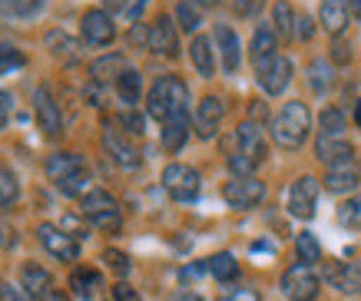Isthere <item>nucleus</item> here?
<instances>
[{"instance_id":"9b49d317","label":"nucleus","mask_w":361,"mask_h":301,"mask_svg":"<svg viewBox=\"0 0 361 301\" xmlns=\"http://www.w3.org/2000/svg\"><path fill=\"white\" fill-rule=\"evenodd\" d=\"M288 83H292V63L285 56H275V60L259 66V86L269 97H282L288 90Z\"/></svg>"},{"instance_id":"aec40b11","label":"nucleus","mask_w":361,"mask_h":301,"mask_svg":"<svg viewBox=\"0 0 361 301\" xmlns=\"http://www.w3.org/2000/svg\"><path fill=\"white\" fill-rule=\"evenodd\" d=\"M315 156L325 162V166H338V162L355 159V146H351L345 136H341V140H331V136H318Z\"/></svg>"},{"instance_id":"4c0bfd02","label":"nucleus","mask_w":361,"mask_h":301,"mask_svg":"<svg viewBox=\"0 0 361 301\" xmlns=\"http://www.w3.org/2000/svg\"><path fill=\"white\" fill-rule=\"evenodd\" d=\"M27 63L23 60V54L13 47V43L0 40V73H11V70H20V66Z\"/></svg>"},{"instance_id":"e433bc0d","label":"nucleus","mask_w":361,"mask_h":301,"mask_svg":"<svg viewBox=\"0 0 361 301\" xmlns=\"http://www.w3.org/2000/svg\"><path fill=\"white\" fill-rule=\"evenodd\" d=\"M40 7H44V0H0V11L11 17H33Z\"/></svg>"},{"instance_id":"ddd939ff","label":"nucleus","mask_w":361,"mask_h":301,"mask_svg":"<svg viewBox=\"0 0 361 301\" xmlns=\"http://www.w3.org/2000/svg\"><path fill=\"white\" fill-rule=\"evenodd\" d=\"M325 278L331 288L345 291V295H361V265H355V262H329Z\"/></svg>"},{"instance_id":"393cba45","label":"nucleus","mask_w":361,"mask_h":301,"mask_svg":"<svg viewBox=\"0 0 361 301\" xmlns=\"http://www.w3.org/2000/svg\"><path fill=\"white\" fill-rule=\"evenodd\" d=\"M272 30L275 37H282V40H295V27H298V17L295 11H292V4H285V0H279L272 11Z\"/></svg>"},{"instance_id":"58836bf2","label":"nucleus","mask_w":361,"mask_h":301,"mask_svg":"<svg viewBox=\"0 0 361 301\" xmlns=\"http://www.w3.org/2000/svg\"><path fill=\"white\" fill-rule=\"evenodd\" d=\"M176 23H179V27H183V30H199V7H192V4H179V7H176Z\"/></svg>"},{"instance_id":"a211bd4d","label":"nucleus","mask_w":361,"mask_h":301,"mask_svg":"<svg viewBox=\"0 0 361 301\" xmlns=\"http://www.w3.org/2000/svg\"><path fill=\"white\" fill-rule=\"evenodd\" d=\"M83 172H87V162H83V156H77V152H54V156L47 159V176H50L54 183H66V179L83 176Z\"/></svg>"},{"instance_id":"423d86ee","label":"nucleus","mask_w":361,"mask_h":301,"mask_svg":"<svg viewBox=\"0 0 361 301\" xmlns=\"http://www.w3.org/2000/svg\"><path fill=\"white\" fill-rule=\"evenodd\" d=\"M318 288H322V281L318 275L312 271V265H292V269L282 275V295L288 301H315L318 298Z\"/></svg>"},{"instance_id":"680f3d73","label":"nucleus","mask_w":361,"mask_h":301,"mask_svg":"<svg viewBox=\"0 0 361 301\" xmlns=\"http://www.w3.org/2000/svg\"><path fill=\"white\" fill-rule=\"evenodd\" d=\"M4 242H7V238H0V245H4Z\"/></svg>"},{"instance_id":"79ce46f5","label":"nucleus","mask_w":361,"mask_h":301,"mask_svg":"<svg viewBox=\"0 0 361 301\" xmlns=\"http://www.w3.org/2000/svg\"><path fill=\"white\" fill-rule=\"evenodd\" d=\"M56 189L63 195H83V189H87V172L83 176H73V179H66V183H56Z\"/></svg>"},{"instance_id":"4468645a","label":"nucleus","mask_w":361,"mask_h":301,"mask_svg":"<svg viewBox=\"0 0 361 301\" xmlns=\"http://www.w3.org/2000/svg\"><path fill=\"white\" fill-rule=\"evenodd\" d=\"M83 40L93 43V47H106V43L116 37V27H113V17L106 11H87L83 13Z\"/></svg>"},{"instance_id":"f3484780","label":"nucleus","mask_w":361,"mask_h":301,"mask_svg":"<svg viewBox=\"0 0 361 301\" xmlns=\"http://www.w3.org/2000/svg\"><path fill=\"white\" fill-rule=\"evenodd\" d=\"M222 113H226V106H222L219 97H202L199 99V106H196V133L202 136V140H212V136L219 133Z\"/></svg>"},{"instance_id":"4d7b16f0","label":"nucleus","mask_w":361,"mask_h":301,"mask_svg":"<svg viewBox=\"0 0 361 301\" xmlns=\"http://www.w3.org/2000/svg\"><path fill=\"white\" fill-rule=\"evenodd\" d=\"M189 4H192V7H216L219 0H189Z\"/></svg>"},{"instance_id":"5fc2aeb1","label":"nucleus","mask_w":361,"mask_h":301,"mask_svg":"<svg viewBox=\"0 0 361 301\" xmlns=\"http://www.w3.org/2000/svg\"><path fill=\"white\" fill-rule=\"evenodd\" d=\"M173 301H202L196 295V291H179V295H173Z\"/></svg>"},{"instance_id":"864d4df0","label":"nucleus","mask_w":361,"mask_h":301,"mask_svg":"<svg viewBox=\"0 0 361 301\" xmlns=\"http://www.w3.org/2000/svg\"><path fill=\"white\" fill-rule=\"evenodd\" d=\"M348 56H351V54H348V47H345V43L338 40V43H335V63H345Z\"/></svg>"},{"instance_id":"bb28decb","label":"nucleus","mask_w":361,"mask_h":301,"mask_svg":"<svg viewBox=\"0 0 361 301\" xmlns=\"http://www.w3.org/2000/svg\"><path fill=\"white\" fill-rule=\"evenodd\" d=\"M189 140V119H169L163 123V149L166 152H179Z\"/></svg>"},{"instance_id":"2eb2a0df","label":"nucleus","mask_w":361,"mask_h":301,"mask_svg":"<svg viewBox=\"0 0 361 301\" xmlns=\"http://www.w3.org/2000/svg\"><path fill=\"white\" fill-rule=\"evenodd\" d=\"M149 50L159 56H176L179 54V37H176V23L166 17V13H159L153 20V27H149Z\"/></svg>"},{"instance_id":"a19ab883","label":"nucleus","mask_w":361,"mask_h":301,"mask_svg":"<svg viewBox=\"0 0 361 301\" xmlns=\"http://www.w3.org/2000/svg\"><path fill=\"white\" fill-rule=\"evenodd\" d=\"M229 169L235 172V176H252L255 162H252L249 156H242V152H232V156H229Z\"/></svg>"},{"instance_id":"cd10ccee","label":"nucleus","mask_w":361,"mask_h":301,"mask_svg":"<svg viewBox=\"0 0 361 301\" xmlns=\"http://www.w3.org/2000/svg\"><path fill=\"white\" fill-rule=\"evenodd\" d=\"M116 93H120L123 103H140V93H142V76L136 73V70H123L120 76H116Z\"/></svg>"},{"instance_id":"20e7f679","label":"nucleus","mask_w":361,"mask_h":301,"mask_svg":"<svg viewBox=\"0 0 361 301\" xmlns=\"http://www.w3.org/2000/svg\"><path fill=\"white\" fill-rule=\"evenodd\" d=\"M163 189L173 195L176 202H196L199 189H202V179L192 166H183V162H173L163 169Z\"/></svg>"},{"instance_id":"c03bdc74","label":"nucleus","mask_w":361,"mask_h":301,"mask_svg":"<svg viewBox=\"0 0 361 301\" xmlns=\"http://www.w3.org/2000/svg\"><path fill=\"white\" fill-rule=\"evenodd\" d=\"M265 7V0H235V13L239 17H255Z\"/></svg>"},{"instance_id":"a878e982","label":"nucleus","mask_w":361,"mask_h":301,"mask_svg":"<svg viewBox=\"0 0 361 301\" xmlns=\"http://www.w3.org/2000/svg\"><path fill=\"white\" fill-rule=\"evenodd\" d=\"M206 269L212 271V278L216 281H235L239 278V262L232 252H219V255H212L206 262Z\"/></svg>"},{"instance_id":"f704fd0d","label":"nucleus","mask_w":361,"mask_h":301,"mask_svg":"<svg viewBox=\"0 0 361 301\" xmlns=\"http://www.w3.org/2000/svg\"><path fill=\"white\" fill-rule=\"evenodd\" d=\"M17 199H20V183H17V176L0 166V209H11Z\"/></svg>"},{"instance_id":"7ed1b4c3","label":"nucleus","mask_w":361,"mask_h":301,"mask_svg":"<svg viewBox=\"0 0 361 301\" xmlns=\"http://www.w3.org/2000/svg\"><path fill=\"white\" fill-rule=\"evenodd\" d=\"M80 215H87L93 226H99L103 232H120L123 219H120V205L106 189H93L80 199Z\"/></svg>"},{"instance_id":"de8ad7c7","label":"nucleus","mask_w":361,"mask_h":301,"mask_svg":"<svg viewBox=\"0 0 361 301\" xmlns=\"http://www.w3.org/2000/svg\"><path fill=\"white\" fill-rule=\"evenodd\" d=\"M123 126H130V133L140 136V133H146V119H142L140 113H126V116H123Z\"/></svg>"},{"instance_id":"6e6552de","label":"nucleus","mask_w":361,"mask_h":301,"mask_svg":"<svg viewBox=\"0 0 361 301\" xmlns=\"http://www.w3.org/2000/svg\"><path fill=\"white\" fill-rule=\"evenodd\" d=\"M37 235H40V245H44L56 262H77L80 258V242L70 235V232H63L60 226L44 222V226L37 228Z\"/></svg>"},{"instance_id":"5701e85b","label":"nucleus","mask_w":361,"mask_h":301,"mask_svg":"<svg viewBox=\"0 0 361 301\" xmlns=\"http://www.w3.org/2000/svg\"><path fill=\"white\" fill-rule=\"evenodd\" d=\"M322 27L331 37H338L348 27V4L345 0H322Z\"/></svg>"},{"instance_id":"39448f33","label":"nucleus","mask_w":361,"mask_h":301,"mask_svg":"<svg viewBox=\"0 0 361 301\" xmlns=\"http://www.w3.org/2000/svg\"><path fill=\"white\" fill-rule=\"evenodd\" d=\"M222 199L229 202V209H255L265 199V183L255 176H232L229 183L222 185Z\"/></svg>"},{"instance_id":"f03ea898","label":"nucleus","mask_w":361,"mask_h":301,"mask_svg":"<svg viewBox=\"0 0 361 301\" xmlns=\"http://www.w3.org/2000/svg\"><path fill=\"white\" fill-rule=\"evenodd\" d=\"M308 129H312V113L302 99H292L285 103L282 113L272 119V140L282 146V149H302L308 140Z\"/></svg>"},{"instance_id":"3c124183","label":"nucleus","mask_w":361,"mask_h":301,"mask_svg":"<svg viewBox=\"0 0 361 301\" xmlns=\"http://www.w3.org/2000/svg\"><path fill=\"white\" fill-rule=\"evenodd\" d=\"M7 116H11V99H7V93L0 90V129L7 126Z\"/></svg>"},{"instance_id":"a18cd8bd","label":"nucleus","mask_w":361,"mask_h":301,"mask_svg":"<svg viewBox=\"0 0 361 301\" xmlns=\"http://www.w3.org/2000/svg\"><path fill=\"white\" fill-rule=\"evenodd\" d=\"M113 301H142V298L136 288H130L126 281H120V285H113Z\"/></svg>"},{"instance_id":"4be33fe9","label":"nucleus","mask_w":361,"mask_h":301,"mask_svg":"<svg viewBox=\"0 0 361 301\" xmlns=\"http://www.w3.org/2000/svg\"><path fill=\"white\" fill-rule=\"evenodd\" d=\"M20 288L30 295V298H44V295H50V288H54V281H50V271L40 269V265H33V262H27L20 269Z\"/></svg>"},{"instance_id":"2f4dec72","label":"nucleus","mask_w":361,"mask_h":301,"mask_svg":"<svg viewBox=\"0 0 361 301\" xmlns=\"http://www.w3.org/2000/svg\"><path fill=\"white\" fill-rule=\"evenodd\" d=\"M295 255H298L302 265H315V262H322V245H318V238L312 235V232L295 235Z\"/></svg>"},{"instance_id":"c9c22d12","label":"nucleus","mask_w":361,"mask_h":301,"mask_svg":"<svg viewBox=\"0 0 361 301\" xmlns=\"http://www.w3.org/2000/svg\"><path fill=\"white\" fill-rule=\"evenodd\" d=\"M338 222L345 228H361V195H351L338 205Z\"/></svg>"},{"instance_id":"37998d69","label":"nucleus","mask_w":361,"mask_h":301,"mask_svg":"<svg viewBox=\"0 0 361 301\" xmlns=\"http://www.w3.org/2000/svg\"><path fill=\"white\" fill-rule=\"evenodd\" d=\"M219 301H262L255 288H229Z\"/></svg>"},{"instance_id":"0eeeda50","label":"nucleus","mask_w":361,"mask_h":301,"mask_svg":"<svg viewBox=\"0 0 361 301\" xmlns=\"http://www.w3.org/2000/svg\"><path fill=\"white\" fill-rule=\"evenodd\" d=\"M33 113H37V126L47 140H56L63 133V116H60V106H56L54 93L47 86H37L33 90Z\"/></svg>"},{"instance_id":"9d476101","label":"nucleus","mask_w":361,"mask_h":301,"mask_svg":"<svg viewBox=\"0 0 361 301\" xmlns=\"http://www.w3.org/2000/svg\"><path fill=\"white\" fill-rule=\"evenodd\" d=\"M103 149H106V156H110L116 166H123V169H136V166L142 162L140 149L123 136L120 129H110V126L103 129Z\"/></svg>"},{"instance_id":"c756f323","label":"nucleus","mask_w":361,"mask_h":301,"mask_svg":"<svg viewBox=\"0 0 361 301\" xmlns=\"http://www.w3.org/2000/svg\"><path fill=\"white\" fill-rule=\"evenodd\" d=\"M47 43V50L54 56H60V60H77V40H70L63 30H50L44 37Z\"/></svg>"},{"instance_id":"49530a36","label":"nucleus","mask_w":361,"mask_h":301,"mask_svg":"<svg viewBox=\"0 0 361 301\" xmlns=\"http://www.w3.org/2000/svg\"><path fill=\"white\" fill-rule=\"evenodd\" d=\"M130 43H133V47H149V30H146L142 23H133Z\"/></svg>"},{"instance_id":"052dcab7","label":"nucleus","mask_w":361,"mask_h":301,"mask_svg":"<svg viewBox=\"0 0 361 301\" xmlns=\"http://www.w3.org/2000/svg\"><path fill=\"white\" fill-rule=\"evenodd\" d=\"M355 123L361 126V99H358V106H355Z\"/></svg>"},{"instance_id":"6e6d98bb","label":"nucleus","mask_w":361,"mask_h":301,"mask_svg":"<svg viewBox=\"0 0 361 301\" xmlns=\"http://www.w3.org/2000/svg\"><path fill=\"white\" fill-rule=\"evenodd\" d=\"M106 4V11H123L126 7V0H103Z\"/></svg>"},{"instance_id":"13d9d810","label":"nucleus","mask_w":361,"mask_h":301,"mask_svg":"<svg viewBox=\"0 0 361 301\" xmlns=\"http://www.w3.org/2000/svg\"><path fill=\"white\" fill-rule=\"evenodd\" d=\"M348 7H351V13L361 20V0H348Z\"/></svg>"},{"instance_id":"72a5a7b5","label":"nucleus","mask_w":361,"mask_h":301,"mask_svg":"<svg viewBox=\"0 0 361 301\" xmlns=\"http://www.w3.org/2000/svg\"><path fill=\"white\" fill-rule=\"evenodd\" d=\"M99 285V275L97 271H73V275H70V288H73V295H77V298H83V301H90L93 298V288H97Z\"/></svg>"},{"instance_id":"b1692460","label":"nucleus","mask_w":361,"mask_h":301,"mask_svg":"<svg viewBox=\"0 0 361 301\" xmlns=\"http://www.w3.org/2000/svg\"><path fill=\"white\" fill-rule=\"evenodd\" d=\"M189 56H192V66L199 70V76L216 73V54H212V43L206 37H196V40L189 43Z\"/></svg>"},{"instance_id":"8fccbe9b","label":"nucleus","mask_w":361,"mask_h":301,"mask_svg":"<svg viewBox=\"0 0 361 301\" xmlns=\"http://www.w3.org/2000/svg\"><path fill=\"white\" fill-rule=\"evenodd\" d=\"M312 20H308L305 13H302V17H298V27H295V37H302V40H312Z\"/></svg>"},{"instance_id":"09e8293b","label":"nucleus","mask_w":361,"mask_h":301,"mask_svg":"<svg viewBox=\"0 0 361 301\" xmlns=\"http://www.w3.org/2000/svg\"><path fill=\"white\" fill-rule=\"evenodd\" d=\"M70 228V235L80 238V235H87V226H80V219H73V215H66L63 219V232Z\"/></svg>"},{"instance_id":"f8f14e48","label":"nucleus","mask_w":361,"mask_h":301,"mask_svg":"<svg viewBox=\"0 0 361 301\" xmlns=\"http://www.w3.org/2000/svg\"><path fill=\"white\" fill-rule=\"evenodd\" d=\"M235 142H239V152L242 156H249L255 166L265 159V152H269V140H265V133L259 123H252V119H245V123H239V129H235Z\"/></svg>"},{"instance_id":"ea45409f","label":"nucleus","mask_w":361,"mask_h":301,"mask_svg":"<svg viewBox=\"0 0 361 301\" xmlns=\"http://www.w3.org/2000/svg\"><path fill=\"white\" fill-rule=\"evenodd\" d=\"M103 262H106L116 275H130V269H133L130 258L123 255V252H116V248H106V252H103Z\"/></svg>"},{"instance_id":"dca6fc26","label":"nucleus","mask_w":361,"mask_h":301,"mask_svg":"<svg viewBox=\"0 0 361 301\" xmlns=\"http://www.w3.org/2000/svg\"><path fill=\"white\" fill-rule=\"evenodd\" d=\"M361 185V169L358 162L348 159V162H338V166H329V172H325V189L335 195L341 192H355Z\"/></svg>"},{"instance_id":"473e14b6","label":"nucleus","mask_w":361,"mask_h":301,"mask_svg":"<svg viewBox=\"0 0 361 301\" xmlns=\"http://www.w3.org/2000/svg\"><path fill=\"white\" fill-rule=\"evenodd\" d=\"M318 126H322V136H331V140H341L345 136V113L335 106L322 109V116H318Z\"/></svg>"},{"instance_id":"1a4fd4ad","label":"nucleus","mask_w":361,"mask_h":301,"mask_svg":"<svg viewBox=\"0 0 361 301\" xmlns=\"http://www.w3.org/2000/svg\"><path fill=\"white\" fill-rule=\"evenodd\" d=\"M318 202V179L315 176H298L288 189V212L295 219H312Z\"/></svg>"},{"instance_id":"c85d7f7f","label":"nucleus","mask_w":361,"mask_h":301,"mask_svg":"<svg viewBox=\"0 0 361 301\" xmlns=\"http://www.w3.org/2000/svg\"><path fill=\"white\" fill-rule=\"evenodd\" d=\"M126 70V63H123V56L120 54H110V56H99L97 63L90 66V76L97 80V83H106V80H116V76Z\"/></svg>"},{"instance_id":"7c9ffc66","label":"nucleus","mask_w":361,"mask_h":301,"mask_svg":"<svg viewBox=\"0 0 361 301\" xmlns=\"http://www.w3.org/2000/svg\"><path fill=\"white\" fill-rule=\"evenodd\" d=\"M335 80V70H331L329 60H312L308 63V86L315 90V93H325Z\"/></svg>"},{"instance_id":"bf43d9fd","label":"nucleus","mask_w":361,"mask_h":301,"mask_svg":"<svg viewBox=\"0 0 361 301\" xmlns=\"http://www.w3.org/2000/svg\"><path fill=\"white\" fill-rule=\"evenodd\" d=\"M252 248H255V252H272V245H269V242H255Z\"/></svg>"},{"instance_id":"6ab92c4d","label":"nucleus","mask_w":361,"mask_h":301,"mask_svg":"<svg viewBox=\"0 0 361 301\" xmlns=\"http://www.w3.org/2000/svg\"><path fill=\"white\" fill-rule=\"evenodd\" d=\"M275 50H279L275 30L269 23H259V27H255V37H252V43H249V56H252V63H255V70L262 63H269V60H275V56H279Z\"/></svg>"},{"instance_id":"603ef678","label":"nucleus","mask_w":361,"mask_h":301,"mask_svg":"<svg viewBox=\"0 0 361 301\" xmlns=\"http://www.w3.org/2000/svg\"><path fill=\"white\" fill-rule=\"evenodd\" d=\"M0 298H4V301H27L20 291L13 288V285H0Z\"/></svg>"},{"instance_id":"412c9836","label":"nucleus","mask_w":361,"mask_h":301,"mask_svg":"<svg viewBox=\"0 0 361 301\" xmlns=\"http://www.w3.org/2000/svg\"><path fill=\"white\" fill-rule=\"evenodd\" d=\"M216 43H219L222 66H226L229 73H235L242 63V43H239V37H235V30L226 27V23H219V27H216Z\"/></svg>"},{"instance_id":"f257e3e1","label":"nucleus","mask_w":361,"mask_h":301,"mask_svg":"<svg viewBox=\"0 0 361 301\" xmlns=\"http://www.w3.org/2000/svg\"><path fill=\"white\" fill-rule=\"evenodd\" d=\"M146 113L159 123H169V119H186L189 113V86L179 80V76H159L153 86H149V97H146Z\"/></svg>"}]
</instances>
